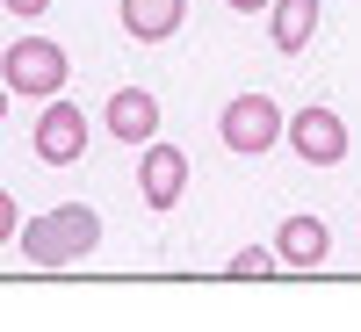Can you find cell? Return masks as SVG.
<instances>
[{
    "label": "cell",
    "instance_id": "1",
    "mask_svg": "<svg viewBox=\"0 0 361 332\" xmlns=\"http://www.w3.org/2000/svg\"><path fill=\"white\" fill-rule=\"evenodd\" d=\"M15 238H22L29 267H80L87 253L102 246V217L87 202H58V209H44V217H29Z\"/></svg>",
    "mask_w": 361,
    "mask_h": 332
},
{
    "label": "cell",
    "instance_id": "2",
    "mask_svg": "<svg viewBox=\"0 0 361 332\" xmlns=\"http://www.w3.org/2000/svg\"><path fill=\"white\" fill-rule=\"evenodd\" d=\"M66 80H73V58L58 51L51 37H15L8 51H0V87L22 102H51V94H66Z\"/></svg>",
    "mask_w": 361,
    "mask_h": 332
},
{
    "label": "cell",
    "instance_id": "3",
    "mask_svg": "<svg viewBox=\"0 0 361 332\" xmlns=\"http://www.w3.org/2000/svg\"><path fill=\"white\" fill-rule=\"evenodd\" d=\"M217 130L238 159H260V152H275L282 145V109L267 102V94H231L224 116H217Z\"/></svg>",
    "mask_w": 361,
    "mask_h": 332
},
{
    "label": "cell",
    "instance_id": "4",
    "mask_svg": "<svg viewBox=\"0 0 361 332\" xmlns=\"http://www.w3.org/2000/svg\"><path fill=\"white\" fill-rule=\"evenodd\" d=\"M282 137H289V152L304 159V166H340L347 145H354L333 109H296V116H282Z\"/></svg>",
    "mask_w": 361,
    "mask_h": 332
},
{
    "label": "cell",
    "instance_id": "5",
    "mask_svg": "<svg viewBox=\"0 0 361 332\" xmlns=\"http://www.w3.org/2000/svg\"><path fill=\"white\" fill-rule=\"evenodd\" d=\"M29 145H37V159H44V166H80V152H87V116H80V102L51 94Z\"/></svg>",
    "mask_w": 361,
    "mask_h": 332
},
{
    "label": "cell",
    "instance_id": "6",
    "mask_svg": "<svg viewBox=\"0 0 361 332\" xmlns=\"http://www.w3.org/2000/svg\"><path fill=\"white\" fill-rule=\"evenodd\" d=\"M137 195H145V209H173L180 195H188V152H180V145L145 137V159H137Z\"/></svg>",
    "mask_w": 361,
    "mask_h": 332
},
{
    "label": "cell",
    "instance_id": "7",
    "mask_svg": "<svg viewBox=\"0 0 361 332\" xmlns=\"http://www.w3.org/2000/svg\"><path fill=\"white\" fill-rule=\"evenodd\" d=\"M325 253H333V231H325V217H289L282 238H275V267H296V275L325 267Z\"/></svg>",
    "mask_w": 361,
    "mask_h": 332
},
{
    "label": "cell",
    "instance_id": "8",
    "mask_svg": "<svg viewBox=\"0 0 361 332\" xmlns=\"http://www.w3.org/2000/svg\"><path fill=\"white\" fill-rule=\"evenodd\" d=\"M109 137H123V145L159 137V102L145 94V87H116L109 94Z\"/></svg>",
    "mask_w": 361,
    "mask_h": 332
},
{
    "label": "cell",
    "instance_id": "9",
    "mask_svg": "<svg viewBox=\"0 0 361 332\" xmlns=\"http://www.w3.org/2000/svg\"><path fill=\"white\" fill-rule=\"evenodd\" d=\"M267 37H275L282 58L311 51V37H318V0H267Z\"/></svg>",
    "mask_w": 361,
    "mask_h": 332
},
{
    "label": "cell",
    "instance_id": "10",
    "mask_svg": "<svg viewBox=\"0 0 361 332\" xmlns=\"http://www.w3.org/2000/svg\"><path fill=\"white\" fill-rule=\"evenodd\" d=\"M180 22H188V0H123V29L137 44H166Z\"/></svg>",
    "mask_w": 361,
    "mask_h": 332
},
{
    "label": "cell",
    "instance_id": "11",
    "mask_svg": "<svg viewBox=\"0 0 361 332\" xmlns=\"http://www.w3.org/2000/svg\"><path fill=\"white\" fill-rule=\"evenodd\" d=\"M224 275H231V282H260V275H275V253H267V246H238V253L224 260Z\"/></svg>",
    "mask_w": 361,
    "mask_h": 332
},
{
    "label": "cell",
    "instance_id": "12",
    "mask_svg": "<svg viewBox=\"0 0 361 332\" xmlns=\"http://www.w3.org/2000/svg\"><path fill=\"white\" fill-rule=\"evenodd\" d=\"M15 231H22V209H15V195H8V188H0V246H8Z\"/></svg>",
    "mask_w": 361,
    "mask_h": 332
},
{
    "label": "cell",
    "instance_id": "13",
    "mask_svg": "<svg viewBox=\"0 0 361 332\" xmlns=\"http://www.w3.org/2000/svg\"><path fill=\"white\" fill-rule=\"evenodd\" d=\"M0 8H8V15H22V22H37V15L51 8V0H0Z\"/></svg>",
    "mask_w": 361,
    "mask_h": 332
},
{
    "label": "cell",
    "instance_id": "14",
    "mask_svg": "<svg viewBox=\"0 0 361 332\" xmlns=\"http://www.w3.org/2000/svg\"><path fill=\"white\" fill-rule=\"evenodd\" d=\"M224 8H238V15H267V0H224Z\"/></svg>",
    "mask_w": 361,
    "mask_h": 332
},
{
    "label": "cell",
    "instance_id": "15",
    "mask_svg": "<svg viewBox=\"0 0 361 332\" xmlns=\"http://www.w3.org/2000/svg\"><path fill=\"white\" fill-rule=\"evenodd\" d=\"M0 123H8V87H0Z\"/></svg>",
    "mask_w": 361,
    "mask_h": 332
}]
</instances>
